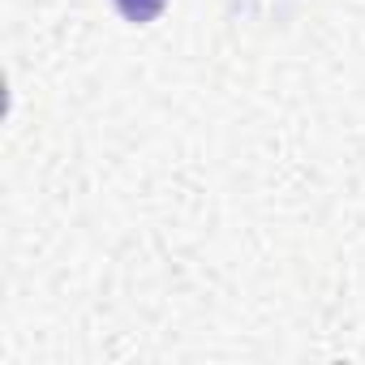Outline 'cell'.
<instances>
[{
  "label": "cell",
  "mask_w": 365,
  "mask_h": 365,
  "mask_svg": "<svg viewBox=\"0 0 365 365\" xmlns=\"http://www.w3.org/2000/svg\"><path fill=\"white\" fill-rule=\"evenodd\" d=\"M112 5L120 9V18H125V22L146 26V22H155V18L168 9V0H112Z\"/></svg>",
  "instance_id": "1"
}]
</instances>
